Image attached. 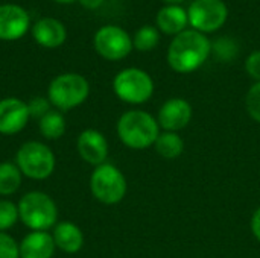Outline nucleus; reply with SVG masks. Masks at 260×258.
<instances>
[{
	"mask_svg": "<svg viewBox=\"0 0 260 258\" xmlns=\"http://www.w3.org/2000/svg\"><path fill=\"white\" fill-rule=\"evenodd\" d=\"M52 237H53L55 246L67 254H76L84 246V234L81 228L72 222L56 224Z\"/></svg>",
	"mask_w": 260,
	"mask_h": 258,
	"instance_id": "17",
	"label": "nucleus"
},
{
	"mask_svg": "<svg viewBox=\"0 0 260 258\" xmlns=\"http://www.w3.org/2000/svg\"><path fill=\"white\" fill-rule=\"evenodd\" d=\"M30 119L27 103L17 97L0 100V134L12 135L24 129Z\"/></svg>",
	"mask_w": 260,
	"mask_h": 258,
	"instance_id": "11",
	"label": "nucleus"
},
{
	"mask_svg": "<svg viewBox=\"0 0 260 258\" xmlns=\"http://www.w3.org/2000/svg\"><path fill=\"white\" fill-rule=\"evenodd\" d=\"M21 172L14 163L0 164V196L14 195L21 186Z\"/></svg>",
	"mask_w": 260,
	"mask_h": 258,
	"instance_id": "19",
	"label": "nucleus"
},
{
	"mask_svg": "<svg viewBox=\"0 0 260 258\" xmlns=\"http://www.w3.org/2000/svg\"><path fill=\"white\" fill-rule=\"evenodd\" d=\"M29 27V15L18 5H0V40L21 38Z\"/></svg>",
	"mask_w": 260,
	"mask_h": 258,
	"instance_id": "13",
	"label": "nucleus"
},
{
	"mask_svg": "<svg viewBox=\"0 0 260 258\" xmlns=\"http://www.w3.org/2000/svg\"><path fill=\"white\" fill-rule=\"evenodd\" d=\"M113 90L122 102L129 105H142L152 97L154 81L145 70L129 67L116 75Z\"/></svg>",
	"mask_w": 260,
	"mask_h": 258,
	"instance_id": "5",
	"label": "nucleus"
},
{
	"mask_svg": "<svg viewBox=\"0 0 260 258\" xmlns=\"http://www.w3.org/2000/svg\"><path fill=\"white\" fill-rule=\"evenodd\" d=\"M15 164L21 175L30 179H46L55 170L53 152L40 141H27L20 146L15 155Z\"/></svg>",
	"mask_w": 260,
	"mask_h": 258,
	"instance_id": "7",
	"label": "nucleus"
},
{
	"mask_svg": "<svg viewBox=\"0 0 260 258\" xmlns=\"http://www.w3.org/2000/svg\"><path fill=\"white\" fill-rule=\"evenodd\" d=\"M35 41L43 47H58L66 41V27L55 18H41L32 27Z\"/></svg>",
	"mask_w": 260,
	"mask_h": 258,
	"instance_id": "16",
	"label": "nucleus"
},
{
	"mask_svg": "<svg viewBox=\"0 0 260 258\" xmlns=\"http://www.w3.org/2000/svg\"><path fill=\"white\" fill-rule=\"evenodd\" d=\"M187 11L180 5H168L157 12V29L166 35H178L187 29Z\"/></svg>",
	"mask_w": 260,
	"mask_h": 258,
	"instance_id": "15",
	"label": "nucleus"
},
{
	"mask_svg": "<svg viewBox=\"0 0 260 258\" xmlns=\"http://www.w3.org/2000/svg\"><path fill=\"white\" fill-rule=\"evenodd\" d=\"M245 108L248 116L260 123V82H256L250 87L245 96Z\"/></svg>",
	"mask_w": 260,
	"mask_h": 258,
	"instance_id": "24",
	"label": "nucleus"
},
{
	"mask_svg": "<svg viewBox=\"0 0 260 258\" xmlns=\"http://www.w3.org/2000/svg\"><path fill=\"white\" fill-rule=\"evenodd\" d=\"M158 43L160 30L154 26H142L133 38V46L140 52H149L155 49Z\"/></svg>",
	"mask_w": 260,
	"mask_h": 258,
	"instance_id": "21",
	"label": "nucleus"
},
{
	"mask_svg": "<svg viewBox=\"0 0 260 258\" xmlns=\"http://www.w3.org/2000/svg\"><path fill=\"white\" fill-rule=\"evenodd\" d=\"M212 50L216 53V56H218L219 59L230 61V59H233V58L238 55V44H236V41H233L232 38L224 36V38H218V40L212 44Z\"/></svg>",
	"mask_w": 260,
	"mask_h": 258,
	"instance_id": "23",
	"label": "nucleus"
},
{
	"mask_svg": "<svg viewBox=\"0 0 260 258\" xmlns=\"http://www.w3.org/2000/svg\"><path fill=\"white\" fill-rule=\"evenodd\" d=\"M193 116L192 105L183 97L168 99L158 109L157 122L160 129L168 132H178L189 126Z\"/></svg>",
	"mask_w": 260,
	"mask_h": 258,
	"instance_id": "10",
	"label": "nucleus"
},
{
	"mask_svg": "<svg viewBox=\"0 0 260 258\" xmlns=\"http://www.w3.org/2000/svg\"><path fill=\"white\" fill-rule=\"evenodd\" d=\"M79 2H81L82 6H85L88 9H96V8H99L102 5L104 0H79Z\"/></svg>",
	"mask_w": 260,
	"mask_h": 258,
	"instance_id": "29",
	"label": "nucleus"
},
{
	"mask_svg": "<svg viewBox=\"0 0 260 258\" xmlns=\"http://www.w3.org/2000/svg\"><path fill=\"white\" fill-rule=\"evenodd\" d=\"M245 71L251 79L260 82V50H254L245 59Z\"/></svg>",
	"mask_w": 260,
	"mask_h": 258,
	"instance_id": "27",
	"label": "nucleus"
},
{
	"mask_svg": "<svg viewBox=\"0 0 260 258\" xmlns=\"http://www.w3.org/2000/svg\"><path fill=\"white\" fill-rule=\"evenodd\" d=\"M20 220L32 231H47L56 225L58 210L55 201L43 192H29L18 201Z\"/></svg>",
	"mask_w": 260,
	"mask_h": 258,
	"instance_id": "3",
	"label": "nucleus"
},
{
	"mask_svg": "<svg viewBox=\"0 0 260 258\" xmlns=\"http://www.w3.org/2000/svg\"><path fill=\"white\" fill-rule=\"evenodd\" d=\"M120 141L133 151H145L154 146L161 129L157 117L143 109H129L123 113L116 126Z\"/></svg>",
	"mask_w": 260,
	"mask_h": 258,
	"instance_id": "2",
	"label": "nucleus"
},
{
	"mask_svg": "<svg viewBox=\"0 0 260 258\" xmlns=\"http://www.w3.org/2000/svg\"><path fill=\"white\" fill-rule=\"evenodd\" d=\"M40 132L47 140H56L66 132V120L59 111H49L44 117L40 119Z\"/></svg>",
	"mask_w": 260,
	"mask_h": 258,
	"instance_id": "20",
	"label": "nucleus"
},
{
	"mask_svg": "<svg viewBox=\"0 0 260 258\" xmlns=\"http://www.w3.org/2000/svg\"><path fill=\"white\" fill-rule=\"evenodd\" d=\"M76 148L79 157L94 167L104 164L108 157V141L105 135L96 129L82 131L78 137Z\"/></svg>",
	"mask_w": 260,
	"mask_h": 258,
	"instance_id": "12",
	"label": "nucleus"
},
{
	"mask_svg": "<svg viewBox=\"0 0 260 258\" xmlns=\"http://www.w3.org/2000/svg\"><path fill=\"white\" fill-rule=\"evenodd\" d=\"M133 40L119 26H104L94 35L96 52L108 61H120L133 50Z\"/></svg>",
	"mask_w": 260,
	"mask_h": 258,
	"instance_id": "9",
	"label": "nucleus"
},
{
	"mask_svg": "<svg viewBox=\"0 0 260 258\" xmlns=\"http://www.w3.org/2000/svg\"><path fill=\"white\" fill-rule=\"evenodd\" d=\"M18 248L20 258H52L56 249L53 237L47 231L29 233L18 243Z\"/></svg>",
	"mask_w": 260,
	"mask_h": 258,
	"instance_id": "14",
	"label": "nucleus"
},
{
	"mask_svg": "<svg viewBox=\"0 0 260 258\" xmlns=\"http://www.w3.org/2000/svg\"><path fill=\"white\" fill-rule=\"evenodd\" d=\"M17 220H20L18 207L8 199H0V231L12 228Z\"/></svg>",
	"mask_w": 260,
	"mask_h": 258,
	"instance_id": "22",
	"label": "nucleus"
},
{
	"mask_svg": "<svg viewBox=\"0 0 260 258\" xmlns=\"http://www.w3.org/2000/svg\"><path fill=\"white\" fill-rule=\"evenodd\" d=\"M250 227H251V233H253L254 239H256L257 242H260V207L253 213Z\"/></svg>",
	"mask_w": 260,
	"mask_h": 258,
	"instance_id": "28",
	"label": "nucleus"
},
{
	"mask_svg": "<svg viewBox=\"0 0 260 258\" xmlns=\"http://www.w3.org/2000/svg\"><path fill=\"white\" fill-rule=\"evenodd\" d=\"M154 149L165 160H177L184 152V140L178 132L161 131L154 143Z\"/></svg>",
	"mask_w": 260,
	"mask_h": 258,
	"instance_id": "18",
	"label": "nucleus"
},
{
	"mask_svg": "<svg viewBox=\"0 0 260 258\" xmlns=\"http://www.w3.org/2000/svg\"><path fill=\"white\" fill-rule=\"evenodd\" d=\"M55 2H59V3H72L75 0H55Z\"/></svg>",
	"mask_w": 260,
	"mask_h": 258,
	"instance_id": "31",
	"label": "nucleus"
},
{
	"mask_svg": "<svg viewBox=\"0 0 260 258\" xmlns=\"http://www.w3.org/2000/svg\"><path fill=\"white\" fill-rule=\"evenodd\" d=\"M90 190L99 202L114 205L125 198L128 184L120 169L110 163H104L94 167L90 176Z\"/></svg>",
	"mask_w": 260,
	"mask_h": 258,
	"instance_id": "6",
	"label": "nucleus"
},
{
	"mask_svg": "<svg viewBox=\"0 0 260 258\" xmlns=\"http://www.w3.org/2000/svg\"><path fill=\"white\" fill-rule=\"evenodd\" d=\"M0 258H20L18 243L3 231H0Z\"/></svg>",
	"mask_w": 260,
	"mask_h": 258,
	"instance_id": "25",
	"label": "nucleus"
},
{
	"mask_svg": "<svg viewBox=\"0 0 260 258\" xmlns=\"http://www.w3.org/2000/svg\"><path fill=\"white\" fill-rule=\"evenodd\" d=\"M187 17L192 29L206 35L225 24L229 8L222 0H193L187 8Z\"/></svg>",
	"mask_w": 260,
	"mask_h": 258,
	"instance_id": "8",
	"label": "nucleus"
},
{
	"mask_svg": "<svg viewBox=\"0 0 260 258\" xmlns=\"http://www.w3.org/2000/svg\"><path fill=\"white\" fill-rule=\"evenodd\" d=\"M27 108H29L30 117L41 119V117H44L50 111V102L47 99H44V97H34L27 103Z\"/></svg>",
	"mask_w": 260,
	"mask_h": 258,
	"instance_id": "26",
	"label": "nucleus"
},
{
	"mask_svg": "<svg viewBox=\"0 0 260 258\" xmlns=\"http://www.w3.org/2000/svg\"><path fill=\"white\" fill-rule=\"evenodd\" d=\"M163 2H166L168 5H180V3H183L184 0H163Z\"/></svg>",
	"mask_w": 260,
	"mask_h": 258,
	"instance_id": "30",
	"label": "nucleus"
},
{
	"mask_svg": "<svg viewBox=\"0 0 260 258\" xmlns=\"http://www.w3.org/2000/svg\"><path fill=\"white\" fill-rule=\"evenodd\" d=\"M210 52L212 43L204 33L186 29L172 38L168 49V64L174 71L187 75L198 70L207 61Z\"/></svg>",
	"mask_w": 260,
	"mask_h": 258,
	"instance_id": "1",
	"label": "nucleus"
},
{
	"mask_svg": "<svg viewBox=\"0 0 260 258\" xmlns=\"http://www.w3.org/2000/svg\"><path fill=\"white\" fill-rule=\"evenodd\" d=\"M88 94V81L78 73H64L56 76L50 82L47 91L49 102L61 111H69L79 106L87 100Z\"/></svg>",
	"mask_w": 260,
	"mask_h": 258,
	"instance_id": "4",
	"label": "nucleus"
}]
</instances>
